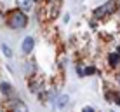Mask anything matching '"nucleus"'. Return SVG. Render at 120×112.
Wrapping results in <instances>:
<instances>
[{
    "instance_id": "nucleus-13",
    "label": "nucleus",
    "mask_w": 120,
    "mask_h": 112,
    "mask_svg": "<svg viewBox=\"0 0 120 112\" xmlns=\"http://www.w3.org/2000/svg\"><path fill=\"white\" fill-rule=\"evenodd\" d=\"M117 14H120V4L117 5Z\"/></svg>"
},
{
    "instance_id": "nucleus-10",
    "label": "nucleus",
    "mask_w": 120,
    "mask_h": 112,
    "mask_svg": "<svg viewBox=\"0 0 120 112\" xmlns=\"http://www.w3.org/2000/svg\"><path fill=\"white\" fill-rule=\"evenodd\" d=\"M82 74H84V75H96V74H98V68H96V67H85L84 70H82Z\"/></svg>"
},
{
    "instance_id": "nucleus-4",
    "label": "nucleus",
    "mask_w": 120,
    "mask_h": 112,
    "mask_svg": "<svg viewBox=\"0 0 120 112\" xmlns=\"http://www.w3.org/2000/svg\"><path fill=\"white\" fill-rule=\"evenodd\" d=\"M11 100H12L11 112H28V105L23 100H19V98H11Z\"/></svg>"
},
{
    "instance_id": "nucleus-2",
    "label": "nucleus",
    "mask_w": 120,
    "mask_h": 112,
    "mask_svg": "<svg viewBox=\"0 0 120 112\" xmlns=\"http://www.w3.org/2000/svg\"><path fill=\"white\" fill-rule=\"evenodd\" d=\"M117 5H118V0H106L105 4H101L92 11V14L96 19H106L117 12Z\"/></svg>"
},
{
    "instance_id": "nucleus-7",
    "label": "nucleus",
    "mask_w": 120,
    "mask_h": 112,
    "mask_svg": "<svg viewBox=\"0 0 120 112\" xmlns=\"http://www.w3.org/2000/svg\"><path fill=\"white\" fill-rule=\"evenodd\" d=\"M118 65H120V56L117 53H110L108 54V67L110 68H117Z\"/></svg>"
},
{
    "instance_id": "nucleus-6",
    "label": "nucleus",
    "mask_w": 120,
    "mask_h": 112,
    "mask_svg": "<svg viewBox=\"0 0 120 112\" xmlns=\"http://www.w3.org/2000/svg\"><path fill=\"white\" fill-rule=\"evenodd\" d=\"M33 0H18V5H19V11L23 12H31L33 11Z\"/></svg>"
},
{
    "instance_id": "nucleus-12",
    "label": "nucleus",
    "mask_w": 120,
    "mask_h": 112,
    "mask_svg": "<svg viewBox=\"0 0 120 112\" xmlns=\"http://www.w3.org/2000/svg\"><path fill=\"white\" fill-rule=\"evenodd\" d=\"M115 53H117V54L120 56V46H118V47H117V51H115Z\"/></svg>"
},
{
    "instance_id": "nucleus-15",
    "label": "nucleus",
    "mask_w": 120,
    "mask_h": 112,
    "mask_svg": "<svg viewBox=\"0 0 120 112\" xmlns=\"http://www.w3.org/2000/svg\"><path fill=\"white\" fill-rule=\"evenodd\" d=\"M49 2H57V0H49Z\"/></svg>"
},
{
    "instance_id": "nucleus-8",
    "label": "nucleus",
    "mask_w": 120,
    "mask_h": 112,
    "mask_svg": "<svg viewBox=\"0 0 120 112\" xmlns=\"http://www.w3.org/2000/svg\"><path fill=\"white\" fill-rule=\"evenodd\" d=\"M0 47H2V54L7 58V60H11L12 56H14V53H12V49L9 47V46H7L5 42H0Z\"/></svg>"
},
{
    "instance_id": "nucleus-5",
    "label": "nucleus",
    "mask_w": 120,
    "mask_h": 112,
    "mask_svg": "<svg viewBox=\"0 0 120 112\" xmlns=\"http://www.w3.org/2000/svg\"><path fill=\"white\" fill-rule=\"evenodd\" d=\"M0 93H2L4 96H7V98H12V96H14V88H12L11 82L2 81V82H0Z\"/></svg>"
},
{
    "instance_id": "nucleus-17",
    "label": "nucleus",
    "mask_w": 120,
    "mask_h": 112,
    "mask_svg": "<svg viewBox=\"0 0 120 112\" xmlns=\"http://www.w3.org/2000/svg\"><path fill=\"white\" fill-rule=\"evenodd\" d=\"M111 112H115V110H111Z\"/></svg>"
},
{
    "instance_id": "nucleus-16",
    "label": "nucleus",
    "mask_w": 120,
    "mask_h": 112,
    "mask_svg": "<svg viewBox=\"0 0 120 112\" xmlns=\"http://www.w3.org/2000/svg\"><path fill=\"white\" fill-rule=\"evenodd\" d=\"M33 2H40V0H33Z\"/></svg>"
},
{
    "instance_id": "nucleus-11",
    "label": "nucleus",
    "mask_w": 120,
    "mask_h": 112,
    "mask_svg": "<svg viewBox=\"0 0 120 112\" xmlns=\"http://www.w3.org/2000/svg\"><path fill=\"white\" fill-rule=\"evenodd\" d=\"M82 112H96V110H94V109H92V107H89V105H85V107H84V109H82Z\"/></svg>"
},
{
    "instance_id": "nucleus-3",
    "label": "nucleus",
    "mask_w": 120,
    "mask_h": 112,
    "mask_svg": "<svg viewBox=\"0 0 120 112\" xmlns=\"http://www.w3.org/2000/svg\"><path fill=\"white\" fill-rule=\"evenodd\" d=\"M33 49H35V39H33L31 35H26L23 39V42H21V51H23V54H31L33 53Z\"/></svg>"
},
{
    "instance_id": "nucleus-9",
    "label": "nucleus",
    "mask_w": 120,
    "mask_h": 112,
    "mask_svg": "<svg viewBox=\"0 0 120 112\" xmlns=\"http://www.w3.org/2000/svg\"><path fill=\"white\" fill-rule=\"evenodd\" d=\"M68 102H70L68 95H61V96H57V100H56V107H57V109H63Z\"/></svg>"
},
{
    "instance_id": "nucleus-14",
    "label": "nucleus",
    "mask_w": 120,
    "mask_h": 112,
    "mask_svg": "<svg viewBox=\"0 0 120 112\" xmlns=\"http://www.w3.org/2000/svg\"><path fill=\"white\" fill-rule=\"evenodd\" d=\"M118 86H120V75H118Z\"/></svg>"
},
{
    "instance_id": "nucleus-1",
    "label": "nucleus",
    "mask_w": 120,
    "mask_h": 112,
    "mask_svg": "<svg viewBox=\"0 0 120 112\" xmlns=\"http://www.w3.org/2000/svg\"><path fill=\"white\" fill-rule=\"evenodd\" d=\"M7 26L11 30H24L28 26V14L19 9H14L7 16Z\"/></svg>"
}]
</instances>
